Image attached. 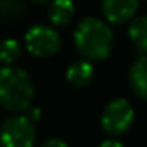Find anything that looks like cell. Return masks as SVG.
<instances>
[{"mask_svg": "<svg viewBox=\"0 0 147 147\" xmlns=\"http://www.w3.org/2000/svg\"><path fill=\"white\" fill-rule=\"evenodd\" d=\"M74 45L89 62H103L113 51V31L98 17H84L74 28Z\"/></svg>", "mask_w": 147, "mask_h": 147, "instance_id": "cell-1", "label": "cell"}, {"mask_svg": "<svg viewBox=\"0 0 147 147\" xmlns=\"http://www.w3.org/2000/svg\"><path fill=\"white\" fill-rule=\"evenodd\" d=\"M34 84L24 69L0 67V106L10 113H26L33 106Z\"/></svg>", "mask_w": 147, "mask_h": 147, "instance_id": "cell-2", "label": "cell"}, {"mask_svg": "<svg viewBox=\"0 0 147 147\" xmlns=\"http://www.w3.org/2000/svg\"><path fill=\"white\" fill-rule=\"evenodd\" d=\"M34 121L24 113H14L0 127V147H34Z\"/></svg>", "mask_w": 147, "mask_h": 147, "instance_id": "cell-3", "label": "cell"}, {"mask_svg": "<svg viewBox=\"0 0 147 147\" xmlns=\"http://www.w3.org/2000/svg\"><path fill=\"white\" fill-rule=\"evenodd\" d=\"M26 50L38 58H50L55 57L62 48V39L55 28L46 24H36L29 28L24 34Z\"/></svg>", "mask_w": 147, "mask_h": 147, "instance_id": "cell-4", "label": "cell"}, {"mask_svg": "<svg viewBox=\"0 0 147 147\" xmlns=\"http://www.w3.org/2000/svg\"><path fill=\"white\" fill-rule=\"evenodd\" d=\"M134 118L135 111L132 105L123 98H116L105 106L101 113V127L108 135L118 137L128 132V128L134 123Z\"/></svg>", "mask_w": 147, "mask_h": 147, "instance_id": "cell-5", "label": "cell"}, {"mask_svg": "<svg viewBox=\"0 0 147 147\" xmlns=\"http://www.w3.org/2000/svg\"><path fill=\"white\" fill-rule=\"evenodd\" d=\"M140 0H101V12L111 24H125L134 19Z\"/></svg>", "mask_w": 147, "mask_h": 147, "instance_id": "cell-6", "label": "cell"}, {"mask_svg": "<svg viewBox=\"0 0 147 147\" xmlns=\"http://www.w3.org/2000/svg\"><path fill=\"white\" fill-rule=\"evenodd\" d=\"M128 86L139 99L147 101V55H140L132 63L128 72Z\"/></svg>", "mask_w": 147, "mask_h": 147, "instance_id": "cell-7", "label": "cell"}, {"mask_svg": "<svg viewBox=\"0 0 147 147\" xmlns=\"http://www.w3.org/2000/svg\"><path fill=\"white\" fill-rule=\"evenodd\" d=\"M67 80L75 86V87H86L91 84L92 77H94V67H92V62L86 60V58H80V60H75L69 65L67 69Z\"/></svg>", "mask_w": 147, "mask_h": 147, "instance_id": "cell-8", "label": "cell"}, {"mask_svg": "<svg viewBox=\"0 0 147 147\" xmlns=\"http://www.w3.org/2000/svg\"><path fill=\"white\" fill-rule=\"evenodd\" d=\"M74 14H75L74 0H51L48 7V19L57 28H63L70 24Z\"/></svg>", "mask_w": 147, "mask_h": 147, "instance_id": "cell-9", "label": "cell"}, {"mask_svg": "<svg viewBox=\"0 0 147 147\" xmlns=\"http://www.w3.org/2000/svg\"><path fill=\"white\" fill-rule=\"evenodd\" d=\"M128 38L130 41L140 50L147 51V16L134 17L128 24Z\"/></svg>", "mask_w": 147, "mask_h": 147, "instance_id": "cell-10", "label": "cell"}, {"mask_svg": "<svg viewBox=\"0 0 147 147\" xmlns=\"http://www.w3.org/2000/svg\"><path fill=\"white\" fill-rule=\"evenodd\" d=\"M21 45L17 39L14 38H7V39H2L0 41V63L3 65H14L19 57H21Z\"/></svg>", "mask_w": 147, "mask_h": 147, "instance_id": "cell-11", "label": "cell"}, {"mask_svg": "<svg viewBox=\"0 0 147 147\" xmlns=\"http://www.w3.org/2000/svg\"><path fill=\"white\" fill-rule=\"evenodd\" d=\"M24 12L26 9L22 0H0V17L5 21H17Z\"/></svg>", "mask_w": 147, "mask_h": 147, "instance_id": "cell-12", "label": "cell"}, {"mask_svg": "<svg viewBox=\"0 0 147 147\" xmlns=\"http://www.w3.org/2000/svg\"><path fill=\"white\" fill-rule=\"evenodd\" d=\"M41 147H69V144L65 142V140H62V139H58V137H51V139H46Z\"/></svg>", "mask_w": 147, "mask_h": 147, "instance_id": "cell-13", "label": "cell"}, {"mask_svg": "<svg viewBox=\"0 0 147 147\" xmlns=\"http://www.w3.org/2000/svg\"><path fill=\"white\" fill-rule=\"evenodd\" d=\"M26 115L29 116V120H33V121L36 123V121H39V118H41V110L36 108V106H31L29 110L26 111Z\"/></svg>", "mask_w": 147, "mask_h": 147, "instance_id": "cell-14", "label": "cell"}, {"mask_svg": "<svg viewBox=\"0 0 147 147\" xmlns=\"http://www.w3.org/2000/svg\"><path fill=\"white\" fill-rule=\"evenodd\" d=\"M98 147H125V146L116 139H108V140H103Z\"/></svg>", "mask_w": 147, "mask_h": 147, "instance_id": "cell-15", "label": "cell"}, {"mask_svg": "<svg viewBox=\"0 0 147 147\" xmlns=\"http://www.w3.org/2000/svg\"><path fill=\"white\" fill-rule=\"evenodd\" d=\"M33 2H34L36 5H45V3H48L50 0H33Z\"/></svg>", "mask_w": 147, "mask_h": 147, "instance_id": "cell-16", "label": "cell"}, {"mask_svg": "<svg viewBox=\"0 0 147 147\" xmlns=\"http://www.w3.org/2000/svg\"><path fill=\"white\" fill-rule=\"evenodd\" d=\"M146 2H147V0H146Z\"/></svg>", "mask_w": 147, "mask_h": 147, "instance_id": "cell-17", "label": "cell"}]
</instances>
